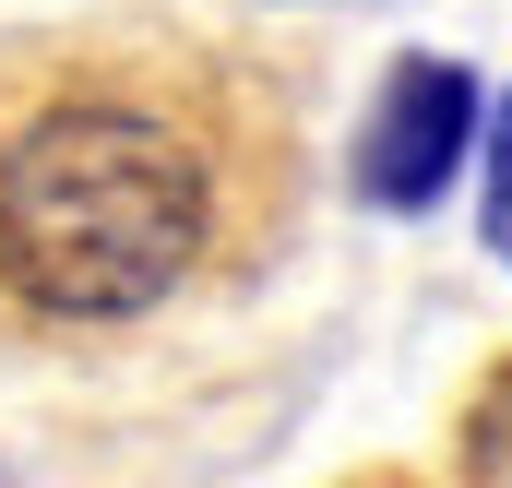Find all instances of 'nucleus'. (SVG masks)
I'll list each match as a JSON object with an SVG mask.
<instances>
[{"mask_svg":"<svg viewBox=\"0 0 512 488\" xmlns=\"http://www.w3.org/2000/svg\"><path fill=\"white\" fill-rule=\"evenodd\" d=\"M286 227V108L203 36H0V346L143 334Z\"/></svg>","mask_w":512,"mask_h":488,"instance_id":"1","label":"nucleus"},{"mask_svg":"<svg viewBox=\"0 0 512 488\" xmlns=\"http://www.w3.org/2000/svg\"><path fill=\"white\" fill-rule=\"evenodd\" d=\"M477 120H489V84L465 60H441V48H405L382 84H370V108H358L346 191L370 215H393V227L429 215V203H453V179L477 167Z\"/></svg>","mask_w":512,"mask_h":488,"instance_id":"2","label":"nucleus"},{"mask_svg":"<svg viewBox=\"0 0 512 488\" xmlns=\"http://www.w3.org/2000/svg\"><path fill=\"white\" fill-rule=\"evenodd\" d=\"M477 239L512 274V96H489V120H477Z\"/></svg>","mask_w":512,"mask_h":488,"instance_id":"3","label":"nucleus"}]
</instances>
